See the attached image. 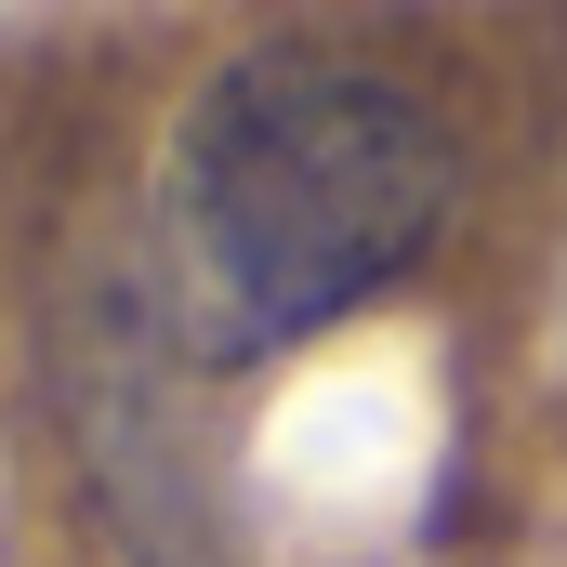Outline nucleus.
<instances>
[{
  "instance_id": "1",
  "label": "nucleus",
  "mask_w": 567,
  "mask_h": 567,
  "mask_svg": "<svg viewBox=\"0 0 567 567\" xmlns=\"http://www.w3.org/2000/svg\"><path fill=\"white\" fill-rule=\"evenodd\" d=\"M462 212V133L410 66L265 40L212 66L145 185V303L185 370H265L290 343L370 317L435 265Z\"/></svg>"
}]
</instances>
